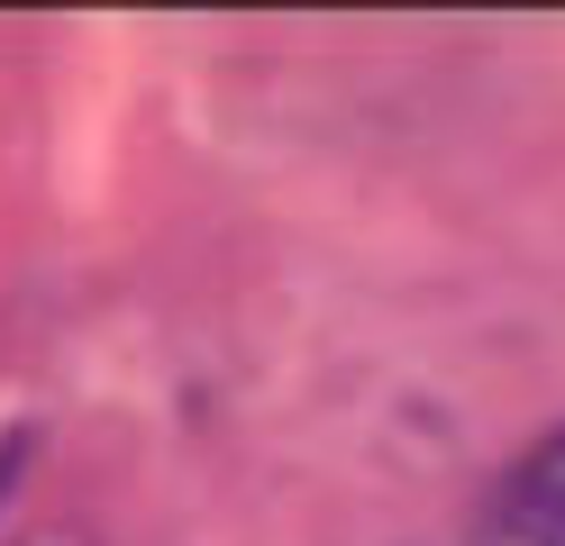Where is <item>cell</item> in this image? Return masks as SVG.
I'll use <instances>...</instances> for the list:
<instances>
[{"label":"cell","instance_id":"cell-1","mask_svg":"<svg viewBox=\"0 0 565 546\" xmlns=\"http://www.w3.org/2000/svg\"><path fill=\"white\" fill-rule=\"evenodd\" d=\"M475 546H565V428L502 473Z\"/></svg>","mask_w":565,"mask_h":546}]
</instances>
